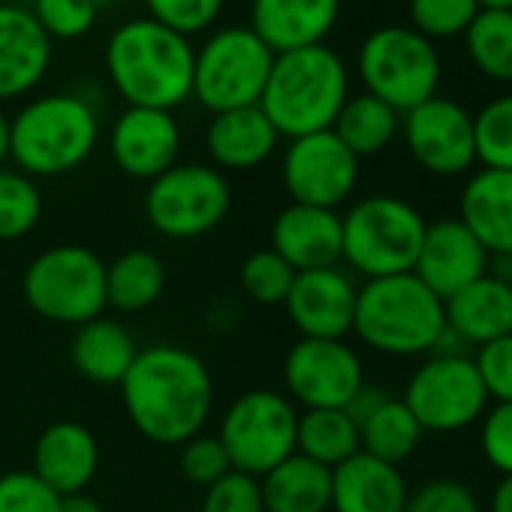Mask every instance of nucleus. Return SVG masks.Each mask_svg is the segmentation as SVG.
I'll return each instance as SVG.
<instances>
[{
    "instance_id": "f257e3e1",
    "label": "nucleus",
    "mask_w": 512,
    "mask_h": 512,
    "mask_svg": "<svg viewBox=\"0 0 512 512\" xmlns=\"http://www.w3.org/2000/svg\"><path fill=\"white\" fill-rule=\"evenodd\" d=\"M121 401L145 440L181 446L202 434L214 404V380L193 350L151 344L148 350H139L121 380Z\"/></svg>"
},
{
    "instance_id": "f03ea898",
    "label": "nucleus",
    "mask_w": 512,
    "mask_h": 512,
    "mask_svg": "<svg viewBox=\"0 0 512 512\" xmlns=\"http://www.w3.org/2000/svg\"><path fill=\"white\" fill-rule=\"evenodd\" d=\"M196 49L154 19L124 22L106 43V73L127 106L172 112L193 97Z\"/></svg>"
},
{
    "instance_id": "7ed1b4c3",
    "label": "nucleus",
    "mask_w": 512,
    "mask_h": 512,
    "mask_svg": "<svg viewBox=\"0 0 512 512\" xmlns=\"http://www.w3.org/2000/svg\"><path fill=\"white\" fill-rule=\"evenodd\" d=\"M350 97V76L338 52L308 46L275 55L260 109L287 139L332 130Z\"/></svg>"
},
{
    "instance_id": "20e7f679",
    "label": "nucleus",
    "mask_w": 512,
    "mask_h": 512,
    "mask_svg": "<svg viewBox=\"0 0 512 512\" xmlns=\"http://www.w3.org/2000/svg\"><path fill=\"white\" fill-rule=\"evenodd\" d=\"M443 326V302L413 272L374 278L359 287L353 332L377 353L431 356Z\"/></svg>"
},
{
    "instance_id": "39448f33",
    "label": "nucleus",
    "mask_w": 512,
    "mask_h": 512,
    "mask_svg": "<svg viewBox=\"0 0 512 512\" xmlns=\"http://www.w3.org/2000/svg\"><path fill=\"white\" fill-rule=\"evenodd\" d=\"M97 112L76 94H46L10 118V160L28 178L79 169L97 148Z\"/></svg>"
},
{
    "instance_id": "423d86ee",
    "label": "nucleus",
    "mask_w": 512,
    "mask_h": 512,
    "mask_svg": "<svg viewBox=\"0 0 512 512\" xmlns=\"http://www.w3.org/2000/svg\"><path fill=\"white\" fill-rule=\"evenodd\" d=\"M425 226V217L401 196H365L341 217V263L365 281L407 275L416 266Z\"/></svg>"
},
{
    "instance_id": "0eeeda50",
    "label": "nucleus",
    "mask_w": 512,
    "mask_h": 512,
    "mask_svg": "<svg viewBox=\"0 0 512 512\" xmlns=\"http://www.w3.org/2000/svg\"><path fill=\"white\" fill-rule=\"evenodd\" d=\"M22 293L31 311L52 323H91L109 308L106 263L85 244H55L31 260L22 278Z\"/></svg>"
},
{
    "instance_id": "6e6552de",
    "label": "nucleus",
    "mask_w": 512,
    "mask_h": 512,
    "mask_svg": "<svg viewBox=\"0 0 512 512\" xmlns=\"http://www.w3.org/2000/svg\"><path fill=\"white\" fill-rule=\"evenodd\" d=\"M365 94L389 103L398 115L437 97L440 58L431 40L413 28L389 25L365 37L359 49Z\"/></svg>"
},
{
    "instance_id": "1a4fd4ad",
    "label": "nucleus",
    "mask_w": 512,
    "mask_h": 512,
    "mask_svg": "<svg viewBox=\"0 0 512 512\" xmlns=\"http://www.w3.org/2000/svg\"><path fill=\"white\" fill-rule=\"evenodd\" d=\"M275 52L250 28H223L196 52L193 97L208 112L260 106Z\"/></svg>"
},
{
    "instance_id": "9d476101",
    "label": "nucleus",
    "mask_w": 512,
    "mask_h": 512,
    "mask_svg": "<svg viewBox=\"0 0 512 512\" xmlns=\"http://www.w3.org/2000/svg\"><path fill=\"white\" fill-rule=\"evenodd\" d=\"M299 410L275 389H250L238 395L220 419V443L232 470L266 476L296 452Z\"/></svg>"
},
{
    "instance_id": "9b49d317",
    "label": "nucleus",
    "mask_w": 512,
    "mask_h": 512,
    "mask_svg": "<svg viewBox=\"0 0 512 512\" xmlns=\"http://www.w3.org/2000/svg\"><path fill=\"white\" fill-rule=\"evenodd\" d=\"M232 205L229 181L205 163H175L160 178L148 181L145 217L166 238H199L217 229Z\"/></svg>"
},
{
    "instance_id": "f8f14e48",
    "label": "nucleus",
    "mask_w": 512,
    "mask_h": 512,
    "mask_svg": "<svg viewBox=\"0 0 512 512\" xmlns=\"http://www.w3.org/2000/svg\"><path fill=\"white\" fill-rule=\"evenodd\" d=\"M401 401L422 431L434 434L461 431L488 410V392L473 356H428L407 380Z\"/></svg>"
},
{
    "instance_id": "ddd939ff",
    "label": "nucleus",
    "mask_w": 512,
    "mask_h": 512,
    "mask_svg": "<svg viewBox=\"0 0 512 512\" xmlns=\"http://www.w3.org/2000/svg\"><path fill=\"white\" fill-rule=\"evenodd\" d=\"M281 178L293 202L335 211L359 184V157L332 130L299 136L284 151Z\"/></svg>"
},
{
    "instance_id": "4468645a",
    "label": "nucleus",
    "mask_w": 512,
    "mask_h": 512,
    "mask_svg": "<svg viewBox=\"0 0 512 512\" xmlns=\"http://www.w3.org/2000/svg\"><path fill=\"white\" fill-rule=\"evenodd\" d=\"M365 386L359 353L347 341L299 338L284 359V389L305 410L347 407Z\"/></svg>"
},
{
    "instance_id": "2eb2a0df",
    "label": "nucleus",
    "mask_w": 512,
    "mask_h": 512,
    "mask_svg": "<svg viewBox=\"0 0 512 512\" xmlns=\"http://www.w3.org/2000/svg\"><path fill=\"white\" fill-rule=\"evenodd\" d=\"M410 157L431 175H464L476 163L473 115L446 97H431L401 115Z\"/></svg>"
},
{
    "instance_id": "dca6fc26",
    "label": "nucleus",
    "mask_w": 512,
    "mask_h": 512,
    "mask_svg": "<svg viewBox=\"0 0 512 512\" xmlns=\"http://www.w3.org/2000/svg\"><path fill=\"white\" fill-rule=\"evenodd\" d=\"M488 250L458 217H440L425 226V238L416 256L413 275L446 302L467 284L488 275Z\"/></svg>"
},
{
    "instance_id": "f3484780",
    "label": "nucleus",
    "mask_w": 512,
    "mask_h": 512,
    "mask_svg": "<svg viewBox=\"0 0 512 512\" xmlns=\"http://www.w3.org/2000/svg\"><path fill=\"white\" fill-rule=\"evenodd\" d=\"M181 127L172 112L127 106L109 133L115 166L139 181H154L178 163Z\"/></svg>"
},
{
    "instance_id": "a211bd4d",
    "label": "nucleus",
    "mask_w": 512,
    "mask_h": 512,
    "mask_svg": "<svg viewBox=\"0 0 512 512\" xmlns=\"http://www.w3.org/2000/svg\"><path fill=\"white\" fill-rule=\"evenodd\" d=\"M356 296H359V287L338 266L314 269V272L296 275L284 308L302 338L344 341L353 332Z\"/></svg>"
},
{
    "instance_id": "6ab92c4d",
    "label": "nucleus",
    "mask_w": 512,
    "mask_h": 512,
    "mask_svg": "<svg viewBox=\"0 0 512 512\" xmlns=\"http://www.w3.org/2000/svg\"><path fill=\"white\" fill-rule=\"evenodd\" d=\"M52 64V40L28 7L0 4V103L34 91Z\"/></svg>"
},
{
    "instance_id": "aec40b11",
    "label": "nucleus",
    "mask_w": 512,
    "mask_h": 512,
    "mask_svg": "<svg viewBox=\"0 0 512 512\" xmlns=\"http://www.w3.org/2000/svg\"><path fill=\"white\" fill-rule=\"evenodd\" d=\"M272 250L296 269H335L341 263V214L290 202L272 223Z\"/></svg>"
},
{
    "instance_id": "412c9836",
    "label": "nucleus",
    "mask_w": 512,
    "mask_h": 512,
    "mask_svg": "<svg viewBox=\"0 0 512 512\" xmlns=\"http://www.w3.org/2000/svg\"><path fill=\"white\" fill-rule=\"evenodd\" d=\"M341 16V0H253L250 31L275 55L323 46Z\"/></svg>"
},
{
    "instance_id": "4be33fe9",
    "label": "nucleus",
    "mask_w": 512,
    "mask_h": 512,
    "mask_svg": "<svg viewBox=\"0 0 512 512\" xmlns=\"http://www.w3.org/2000/svg\"><path fill=\"white\" fill-rule=\"evenodd\" d=\"M100 467V443L82 422H52L34 446V473L58 494H82Z\"/></svg>"
},
{
    "instance_id": "5701e85b",
    "label": "nucleus",
    "mask_w": 512,
    "mask_h": 512,
    "mask_svg": "<svg viewBox=\"0 0 512 512\" xmlns=\"http://www.w3.org/2000/svg\"><path fill=\"white\" fill-rule=\"evenodd\" d=\"M281 133L260 106H244L211 115L205 130V148L214 169L247 172L263 166L278 151Z\"/></svg>"
},
{
    "instance_id": "b1692460",
    "label": "nucleus",
    "mask_w": 512,
    "mask_h": 512,
    "mask_svg": "<svg viewBox=\"0 0 512 512\" xmlns=\"http://www.w3.org/2000/svg\"><path fill=\"white\" fill-rule=\"evenodd\" d=\"M407 482L401 467L374 455L356 452L332 467V509L335 512H404Z\"/></svg>"
},
{
    "instance_id": "393cba45",
    "label": "nucleus",
    "mask_w": 512,
    "mask_h": 512,
    "mask_svg": "<svg viewBox=\"0 0 512 512\" xmlns=\"http://www.w3.org/2000/svg\"><path fill=\"white\" fill-rule=\"evenodd\" d=\"M446 326L470 347L479 350L503 335H512V284L482 275L443 302Z\"/></svg>"
},
{
    "instance_id": "a878e982",
    "label": "nucleus",
    "mask_w": 512,
    "mask_h": 512,
    "mask_svg": "<svg viewBox=\"0 0 512 512\" xmlns=\"http://www.w3.org/2000/svg\"><path fill=\"white\" fill-rule=\"evenodd\" d=\"M458 220L488 256H512V172L479 169L461 190Z\"/></svg>"
},
{
    "instance_id": "bb28decb",
    "label": "nucleus",
    "mask_w": 512,
    "mask_h": 512,
    "mask_svg": "<svg viewBox=\"0 0 512 512\" xmlns=\"http://www.w3.org/2000/svg\"><path fill=\"white\" fill-rule=\"evenodd\" d=\"M136 356H139L136 338L124 323L97 317L91 323L76 326L70 344V362L85 380L100 386H121Z\"/></svg>"
},
{
    "instance_id": "cd10ccee",
    "label": "nucleus",
    "mask_w": 512,
    "mask_h": 512,
    "mask_svg": "<svg viewBox=\"0 0 512 512\" xmlns=\"http://www.w3.org/2000/svg\"><path fill=\"white\" fill-rule=\"evenodd\" d=\"M266 512H329L332 470L293 452L266 476H260Z\"/></svg>"
},
{
    "instance_id": "c85d7f7f",
    "label": "nucleus",
    "mask_w": 512,
    "mask_h": 512,
    "mask_svg": "<svg viewBox=\"0 0 512 512\" xmlns=\"http://www.w3.org/2000/svg\"><path fill=\"white\" fill-rule=\"evenodd\" d=\"M166 290V263L154 250H127L106 263V305L124 314L148 311Z\"/></svg>"
},
{
    "instance_id": "c756f323",
    "label": "nucleus",
    "mask_w": 512,
    "mask_h": 512,
    "mask_svg": "<svg viewBox=\"0 0 512 512\" xmlns=\"http://www.w3.org/2000/svg\"><path fill=\"white\" fill-rule=\"evenodd\" d=\"M398 130H401V115L389 103H383L371 94L347 97L344 109L338 112V118L332 124V133L359 160L386 151L395 142Z\"/></svg>"
},
{
    "instance_id": "7c9ffc66",
    "label": "nucleus",
    "mask_w": 512,
    "mask_h": 512,
    "mask_svg": "<svg viewBox=\"0 0 512 512\" xmlns=\"http://www.w3.org/2000/svg\"><path fill=\"white\" fill-rule=\"evenodd\" d=\"M422 425L401 398H386L365 422H359V452L401 467L422 443Z\"/></svg>"
},
{
    "instance_id": "2f4dec72",
    "label": "nucleus",
    "mask_w": 512,
    "mask_h": 512,
    "mask_svg": "<svg viewBox=\"0 0 512 512\" xmlns=\"http://www.w3.org/2000/svg\"><path fill=\"white\" fill-rule=\"evenodd\" d=\"M296 452L332 470L359 452V425L344 407L305 410L299 413Z\"/></svg>"
},
{
    "instance_id": "473e14b6",
    "label": "nucleus",
    "mask_w": 512,
    "mask_h": 512,
    "mask_svg": "<svg viewBox=\"0 0 512 512\" xmlns=\"http://www.w3.org/2000/svg\"><path fill=\"white\" fill-rule=\"evenodd\" d=\"M464 46L482 76L512 82V10H479L464 31Z\"/></svg>"
},
{
    "instance_id": "72a5a7b5",
    "label": "nucleus",
    "mask_w": 512,
    "mask_h": 512,
    "mask_svg": "<svg viewBox=\"0 0 512 512\" xmlns=\"http://www.w3.org/2000/svg\"><path fill=\"white\" fill-rule=\"evenodd\" d=\"M43 217V196L34 178L19 169H0V241H19Z\"/></svg>"
},
{
    "instance_id": "f704fd0d",
    "label": "nucleus",
    "mask_w": 512,
    "mask_h": 512,
    "mask_svg": "<svg viewBox=\"0 0 512 512\" xmlns=\"http://www.w3.org/2000/svg\"><path fill=\"white\" fill-rule=\"evenodd\" d=\"M473 142L482 169L512 172V94L485 103L473 115Z\"/></svg>"
},
{
    "instance_id": "c9c22d12",
    "label": "nucleus",
    "mask_w": 512,
    "mask_h": 512,
    "mask_svg": "<svg viewBox=\"0 0 512 512\" xmlns=\"http://www.w3.org/2000/svg\"><path fill=\"white\" fill-rule=\"evenodd\" d=\"M296 275L299 272L284 256H278L272 247H263V250H253L241 263L238 281H241L244 296L253 299L256 305H284L293 290Z\"/></svg>"
},
{
    "instance_id": "e433bc0d",
    "label": "nucleus",
    "mask_w": 512,
    "mask_h": 512,
    "mask_svg": "<svg viewBox=\"0 0 512 512\" xmlns=\"http://www.w3.org/2000/svg\"><path fill=\"white\" fill-rule=\"evenodd\" d=\"M479 10L476 0H410V22L425 40H449L464 37Z\"/></svg>"
},
{
    "instance_id": "4c0bfd02",
    "label": "nucleus",
    "mask_w": 512,
    "mask_h": 512,
    "mask_svg": "<svg viewBox=\"0 0 512 512\" xmlns=\"http://www.w3.org/2000/svg\"><path fill=\"white\" fill-rule=\"evenodd\" d=\"M31 7L49 40H82L100 16L94 0H34Z\"/></svg>"
},
{
    "instance_id": "58836bf2",
    "label": "nucleus",
    "mask_w": 512,
    "mask_h": 512,
    "mask_svg": "<svg viewBox=\"0 0 512 512\" xmlns=\"http://www.w3.org/2000/svg\"><path fill=\"white\" fill-rule=\"evenodd\" d=\"M145 7L148 19L190 40L193 34H202L217 22L223 0H145Z\"/></svg>"
},
{
    "instance_id": "ea45409f",
    "label": "nucleus",
    "mask_w": 512,
    "mask_h": 512,
    "mask_svg": "<svg viewBox=\"0 0 512 512\" xmlns=\"http://www.w3.org/2000/svg\"><path fill=\"white\" fill-rule=\"evenodd\" d=\"M199 512H266L263 485L256 476L229 470L214 485L205 488Z\"/></svg>"
},
{
    "instance_id": "a19ab883",
    "label": "nucleus",
    "mask_w": 512,
    "mask_h": 512,
    "mask_svg": "<svg viewBox=\"0 0 512 512\" xmlns=\"http://www.w3.org/2000/svg\"><path fill=\"white\" fill-rule=\"evenodd\" d=\"M58 503L61 497L34 470L0 476V512H58Z\"/></svg>"
},
{
    "instance_id": "79ce46f5",
    "label": "nucleus",
    "mask_w": 512,
    "mask_h": 512,
    "mask_svg": "<svg viewBox=\"0 0 512 512\" xmlns=\"http://www.w3.org/2000/svg\"><path fill=\"white\" fill-rule=\"evenodd\" d=\"M181 473L187 482L193 485H214L220 476H226L232 470L229 455L220 443L217 434H196L187 443H181Z\"/></svg>"
},
{
    "instance_id": "37998d69",
    "label": "nucleus",
    "mask_w": 512,
    "mask_h": 512,
    "mask_svg": "<svg viewBox=\"0 0 512 512\" xmlns=\"http://www.w3.org/2000/svg\"><path fill=\"white\" fill-rule=\"evenodd\" d=\"M473 365L488 392V401H512V335H503L476 350Z\"/></svg>"
},
{
    "instance_id": "c03bdc74",
    "label": "nucleus",
    "mask_w": 512,
    "mask_h": 512,
    "mask_svg": "<svg viewBox=\"0 0 512 512\" xmlns=\"http://www.w3.org/2000/svg\"><path fill=\"white\" fill-rule=\"evenodd\" d=\"M479 443H482V455L485 461L509 476L512 473V401L494 404L491 410H485L482 416V428H479Z\"/></svg>"
},
{
    "instance_id": "a18cd8bd",
    "label": "nucleus",
    "mask_w": 512,
    "mask_h": 512,
    "mask_svg": "<svg viewBox=\"0 0 512 512\" xmlns=\"http://www.w3.org/2000/svg\"><path fill=\"white\" fill-rule=\"evenodd\" d=\"M404 512H479V503L464 482L431 479L407 497Z\"/></svg>"
},
{
    "instance_id": "49530a36",
    "label": "nucleus",
    "mask_w": 512,
    "mask_h": 512,
    "mask_svg": "<svg viewBox=\"0 0 512 512\" xmlns=\"http://www.w3.org/2000/svg\"><path fill=\"white\" fill-rule=\"evenodd\" d=\"M389 398V392L383 389V386H371V383H365L353 398H350V404L344 407L347 413H350V419L359 425V422H365L383 401Z\"/></svg>"
},
{
    "instance_id": "de8ad7c7",
    "label": "nucleus",
    "mask_w": 512,
    "mask_h": 512,
    "mask_svg": "<svg viewBox=\"0 0 512 512\" xmlns=\"http://www.w3.org/2000/svg\"><path fill=\"white\" fill-rule=\"evenodd\" d=\"M58 512H103V506H100L94 497H88V494L82 491V494H67V497H61Z\"/></svg>"
},
{
    "instance_id": "09e8293b",
    "label": "nucleus",
    "mask_w": 512,
    "mask_h": 512,
    "mask_svg": "<svg viewBox=\"0 0 512 512\" xmlns=\"http://www.w3.org/2000/svg\"><path fill=\"white\" fill-rule=\"evenodd\" d=\"M491 512H512V473L500 476V482L491 494Z\"/></svg>"
},
{
    "instance_id": "8fccbe9b",
    "label": "nucleus",
    "mask_w": 512,
    "mask_h": 512,
    "mask_svg": "<svg viewBox=\"0 0 512 512\" xmlns=\"http://www.w3.org/2000/svg\"><path fill=\"white\" fill-rule=\"evenodd\" d=\"M10 160V118L0 109V169Z\"/></svg>"
},
{
    "instance_id": "3c124183",
    "label": "nucleus",
    "mask_w": 512,
    "mask_h": 512,
    "mask_svg": "<svg viewBox=\"0 0 512 512\" xmlns=\"http://www.w3.org/2000/svg\"><path fill=\"white\" fill-rule=\"evenodd\" d=\"M482 10H512V0H476Z\"/></svg>"
},
{
    "instance_id": "603ef678",
    "label": "nucleus",
    "mask_w": 512,
    "mask_h": 512,
    "mask_svg": "<svg viewBox=\"0 0 512 512\" xmlns=\"http://www.w3.org/2000/svg\"><path fill=\"white\" fill-rule=\"evenodd\" d=\"M112 4H115V0H94V7H97V10H106V7H112Z\"/></svg>"
},
{
    "instance_id": "864d4df0",
    "label": "nucleus",
    "mask_w": 512,
    "mask_h": 512,
    "mask_svg": "<svg viewBox=\"0 0 512 512\" xmlns=\"http://www.w3.org/2000/svg\"><path fill=\"white\" fill-rule=\"evenodd\" d=\"M10 4H19V7H25V4H34V0H10Z\"/></svg>"
},
{
    "instance_id": "5fc2aeb1",
    "label": "nucleus",
    "mask_w": 512,
    "mask_h": 512,
    "mask_svg": "<svg viewBox=\"0 0 512 512\" xmlns=\"http://www.w3.org/2000/svg\"><path fill=\"white\" fill-rule=\"evenodd\" d=\"M169 512H196V509H169Z\"/></svg>"
}]
</instances>
